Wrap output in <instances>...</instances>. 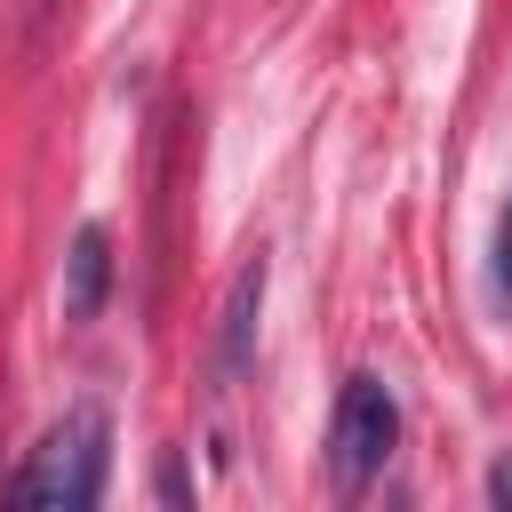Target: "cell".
Here are the masks:
<instances>
[{"label":"cell","mask_w":512,"mask_h":512,"mask_svg":"<svg viewBox=\"0 0 512 512\" xmlns=\"http://www.w3.org/2000/svg\"><path fill=\"white\" fill-rule=\"evenodd\" d=\"M104 472H112V424L96 400H80L48 440L40 456L8 480V504H40V512H88L104 496Z\"/></svg>","instance_id":"6da1fadb"},{"label":"cell","mask_w":512,"mask_h":512,"mask_svg":"<svg viewBox=\"0 0 512 512\" xmlns=\"http://www.w3.org/2000/svg\"><path fill=\"white\" fill-rule=\"evenodd\" d=\"M400 448V400L384 392V376H344L336 392V424H328V472L336 496H360Z\"/></svg>","instance_id":"7a4b0ae2"},{"label":"cell","mask_w":512,"mask_h":512,"mask_svg":"<svg viewBox=\"0 0 512 512\" xmlns=\"http://www.w3.org/2000/svg\"><path fill=\"white\" fill-rule=\"evenodd\" d=\"M264 280H272V264H264V256H248V264L232 272V288H224V312H216V384H232V376L256 360V312H264Z\"/></svg>","instance_id":"3957f363"},{"label":"cell","mask_w":512,"mask_h":512,"mask_svg":"<svg viewBox=\"0 0 512 512\" xmlns=\"http://www.w3.org/2000/svg\"><path fill=\"white\" fill-rule=\"evenodd\" d=\"M104 288H112V232L104 224H80L72 232V256H64V320H96L104 312Z\"/></svg>","instance_id":"277c9868"},{"label":"cell","mask_w":512,"mask_h":512,"mask_svg":"<svg viewBox=\"0 0 512 512\" xmlns=\"http://www.w3.org/2000/svg\"><path fill=\"white\" fill-rule=\"evenodd\" d=\"M496 296L512 304V200H504V216H496Z\"/></svg>","instance_id":"5b68a950"},{"label":"cell","mask_w":512,"mask_h":512,"mask_svg":"<svg viewBox=\"0 0 512 512\" xmlns=\"http://www.w3.org/2000/svg\"><path fill=\"white\" fill-rule=\"evenodd\" d=\"M152 496H160V504H192V480H184V464H176V456H160V480H152Z\"/></svg>","instance_id":"8992f818"},{"label":"cell","mask_w":512,"mask_h":512,"mask_svg":"<svg viewBox=\"0 0 512 512\" xmlns=\"http://www.w3.org/2000/svg\"><path fill=\"white\" fill-rule=\"evenodd\" d=\"M488 504H496V512H512V456H496V464H488Z\"/></svg>","instance_id":"52a82bcc"}]
</instances>
